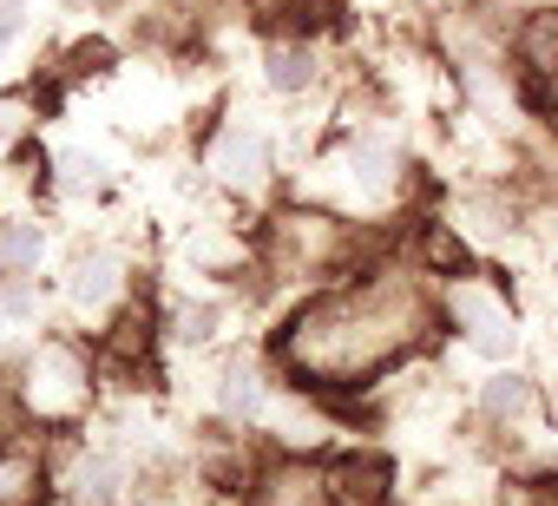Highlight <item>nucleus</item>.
<instances>
[{
	"label": "nucleus",
	"instance_id": "f03ea898",
	"mask_svg": "<svg viewBox=\"0 0 558 506\" xmlns=\"http://www.w3.org/2000/svg\"><path fill=\"white\" fill-rule=\"evenodd\" d=\"M263 165H269V158H263V138H256V132H230V138L217 145V171H223L230 184H256Z\"/></svg>",
	"mask_w": 558,
	"mask_h": 506
},
{
	"label": "nucleus",
	"instance_id": "f257e3e1",
	"mask_svg": "<svg viewBox=\"0 0 558 506\" xmlns=\"http://www.w3.org/2000/svg\"><path fill=\"white\" fill-rule=\"evenodd\" d=\"M453 323H466V342L473 349H486V356H506L512 349V323H506V310L486 297V290H453Z\"/></svg>",
	"mask_w": 558,
	"mask_h": 506
},
{
	"label": "nucleus",
	"instance_id": "f8f14e48",
	"mask_svg": "<svg viewBox=\"0 0 558 506\" xmlns=\"http://www.w3.org/2000/svg\"><path fill=\"white\" fill-rule=\"evenodd\" d=\"M427 257H434L440 270H466V264H473V257H466V243H460V237H447V230H434V237H427Z\"/></svg>",
	"mask_w": 558,
	"mask_h": 506
},
{
	"label": "nucleus",
	"instance_id": "9d476101",
	"mask_svg": "<svg viewBox=\"0 0 558 506\" xmlns=\"http://www.w3.org/2000/svg\"><path fill=\"white\" fill-rule=\"evenodd\" d=\"M388 171H395V152L388 145H355V178L362 184H388Z\"/></svg>",
	"mask_w": 558,
	"mask_h": 506
},
{
	"label": "nucleus",
	"instance_id": "39448f33",
	"mask_svg": "<svg viewBox=\"0 0 558 506\" xmlns=\"http://www.w3.org/2000/svg\"><path fill=\"white\" fill-rule=\"evenodd\" d=\"M40 257V230L34 224H0V270H34Z\"/></svg>",
	"mask_w": 558,
	"mask_h": 506
},
{
	"label": "nucleus",
	"instance_id": "6e6552de",
	"mask_svg": "<svg viewBox=\"0 0 558 506\" xmlns=\"http://www.w3.org/2000/svg\"><path fill=\"white\" fill-rule=\"evenodd\" d=\"M112 290H119V270H112L106 257H93V264L73 270V297H80V303H106Z\"/></svg>",
	"mask_w": 558,
	"mask_h": 506
},
{
	"label": "nucleus",
	"instance_id": "ddd939ff",
	"mask_svg": "<svg viewBox=\"0 0 558 506\" xmlns=\"http://www.w3.org/2000/svg\"><path fill=\"white\" fill-rule=\"evenodd\" d=\"M210 323H217V310H210V303L184 310V336H191V342H204V336H210Z\"/></svg>",
	"mask_w": 558,
	"mask_h": 506
},
{
	"label": "nucleus",
	"instance_id": "0eeeda50",
	"mask_svg": "<svg viewBox=\"0 0 558 506\" xmlns=\"http://www.w3.org/2000/svg\"><path fill=\"white\" fill-rule=\"evenodd\" d=\"M388 473H395V467H388L381 454H375V460H349V467H342V493H355V499H381V493H388Z\"/></svg>",
	"mask_w": 558,
	"mask_h": 506
},
{
	"label": "nucleus",
	"instance_id": "7ed1b4c3",
	"mask_svg": "<svg viewBox=\"0 0 558 506\" xmlns=\"http://www.w3.org/2000/svg\"><path fill=\"white\" fill-rule=\"evenodd\" d=\"M263 67H269V86H276V93H303V86L316 80V53H310V47H290V40L269 47Z\"/></svg>",
	"mask_w": 558,
	"mask_h": 506
},
{
	"label": "nucleus",
	"instance_id": "4468645a",
	"mask_svg": "<svg viewBox=\"0 0 558 506\" xmlns=\"http://www.w3.org/2000/svg\"><path fill=\"white\" fill-rule=\"evenodd\" d=\"M21 34V0H0V47Z\"/></svg>",
	"mask_w": 558,
	"mask_h": 506
},
{
	"label": "nucleus",
	"instance_id": "20e7f679",
	"mask_svg": "<svg viewBox=\"0 0 558 506\" xmlns=\"http://www.w3.org/2000/svg\"><path fill=\"white\" fill-rule=\"evenodd\" d=\"M480 408H486V414H499V421H512V414H525V408H532V382L506 369V375H493V382L480 388Z\"/></svg>",
	"mask_w": 558,
	"mask_h": 506
},
{
	"label": "nucleus",
	"instance_id": "1a4fd4ad",
	"mask_svg": "<svg viewBox=\"0 0 558 506\" xmlns=\"http://www.w3.org/2000/svg\"><path fill=\"white\" fill-rule=\"evenodd\" d=\"M73 480H80V486H73V493H80V499H86V506H112V493H119V473H112V467H106V460H86V467H80V473H73Z\"/></svg>",
	"mask_w": 558,
	"mask_h": 506
},
{
	"label": "nucleus",
	"instance_id": "9b49d317",
	"mask_svg": "<svg viewBox=\"0 0 558 506\" xmlns=\"http://www.w3.org/2000/svg\"><path fill=\"white\" fill-rule=\"evenodd\" d=\"M263 506H323V493H316L310 480H276V486L263 493Z\"/></svg>",
	"mask_w": 558,
	"mask_h": 506
},
{
	"label": "nucleus",
	"instance_id": "423d86ee",
	"mask_svg": "<svg viewBox=\"0 0 558 506\" xmlns=\"http://www.w3.org/2000/svg\"><path fill=\"white\" fill-rule=\"evenodd\" d=\"M223 408H230V414H256V408H263V382H256L250 362H230V369H223Z\"/></svg>",
	"mask_w": 558,
	"mask_h": 506
}]
</instances>
